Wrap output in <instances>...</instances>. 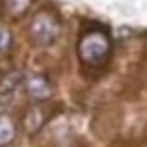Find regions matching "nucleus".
I'll return each instance as SVG.
<instances>
[{
	"label": "nucleus",
	"mask_w": 147,
	"mask_h": 147,
	"mask_svg": "<svg viewBox=\"0 0 147 147\" xmlns=\"http://www.w3.org/2000/svg\"><path fill=\"white\" fill-rule=\"evenodd\" d=\"M76 55L87 67H102L113 55V40L104 27L91 26L80 33L76 42Z\"/></svg>",
	"instance_id": "nucleus-1"
},
{
	"label": "nucleus",
	"mask_w": 147,
	"mask_h": 147,
	"mask_svg": "<svg viewBox=\"0 0 147 147\" xmlns=\"http://www.w3.org/2000/svg\"><path fill=\"white\" fill-rule=\"evenodd\" d=\"M29 35L31 40L40 47L55 44L62 35V22L58 15L49 9H40L29 24Z\"/></svg>",
	"instance_id": "nucleus-2"
},
{
	"label": "nucleus",
	"mask_w": 147,
	"mask_h": 147,
	"mask_svg": "<svg viewBox=\"0 0 147 147\" xmlns=\"http://www.w3.org/2000/svg\"><path fill=\"white\" fill-rule=\"evenodd\" d=\"M24 87L31 100L35 102H46L53 94V86L49 78L42 73H29L24 76Z\"/></svg>",
	"instance_id": "nucleus-3"
},
{
	"label": "nucleus",
	"mask_w": 147,
	"mask_h": 147,
	"mask_svg": "<svg viewBox=\"0 0 147 147\" xmlns=\"http://www.w3.org/2000/svg\"><path fill=\"white\" fill-rule=\"evenodd\" d=\"M46 123V113L40 105H31L27 107V111L24 113V118H22V125H24V131L27 134H36Z\"/></svg>",
	"instance_id": "nucleus-4"
},
{
	"label": "nucleus",
	"mask_w": 147,
	"mask_h": 147,
	"mask_svg": "<svg viewBox=\"0 0 147 147\" xmlns=\"http://www.w3.org/2000/svg\"><path fill=\"white\" fill-rule=\"evenodd\" d=\"M33 2L35 0H2V11L7 18L18 20L31 9Z\"/></svg>",
	"instance_id": "nucleus-5"
},
{
	"label": "nucleus",
	"mask_w": 147,
	"mask_h": 147,
	"mask_svg": "<svg viewBox=\"0 0 147 147\" xmlns=\"http://www.w3.org/2000/svg\"><path fill=\"white\" fill-rule=\"evenodd\" d=\"M16 138V123L9 113H0V147L9 145Z\"/></svg>",
	"instance_id": "nucleus-6"
},
{
	"label": "nucleus",
	"mask_w": 147,
	"mask_h": 147,
	"mask_svg": "<svg viewBox=\"0 0 147 147\" xmlns=\"http://www.w3.org/2000/svg\"><path fill=\"white\" fill-rule=\"evenodd\" d=\"M20 84H24V75L20 71H11L7 75H4L0 78V94H5V96L13 94Z\"/></svg>",
	"instance_id": "nucleus-7"
},
{
	"label": "nucleus",
	"mask_w": 147,
	"mask_h": 147,
	"mask_svg": "<svg viewBox=\"0 0 147 147\" xmlns=\"http://www.w3.org/2000/svg\"><path fill=\"white\" fill-rule=\"evenodd\" d=\"M11 47H13V33L5 22L0 20V60L11 53Z\"/></svg>",
	"instance_id": "nucleus-8"
}]
</instances>
